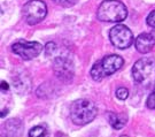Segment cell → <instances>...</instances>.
Instances as JSON below:
<instances>
[{"label": "cell", "instance_id": "6da1fadb", "mask_svg": "<svg viewBox=\"0 0 155 137\" xmlns=\"http://www.w3.org/2000/svg\"><path fill=\"white\" fill-rule=\"evenodd\" d=\"M133 80L145 89L155 87V59L143 58L134 62L132 67Z\"/></svg>", "mask_w": 155, "mask_h": 137}, {"label": "cell", "instance_id": "7a4b0ae2", "mask_svg": "<svg viewBox=\"0 0 155 137\" xmlns=\"http://www.w3.org/2000/svg\"><path fill=\"white\" fill-rule=\"evenodd\" d=\"M98 114V108L94 103L87 99H77L70 106V118L78 126H85L94 120Z\"/></svg>", "mask_w": 155, "mask_h": 137}, {"label": "cell", "instance_id": "3957f363", "mask_svg": "<svg viewBox=\"0 0 155 137\" xmlns=\"http://www.w3.org/2000/svg\"><path fill=\"white\" fill-rule=\"evenodd\" d=\"M97 16L104 22H122L127 19V9L118 0H105L100 4Z\"/></svg>", "mask_w": 155, "mask_h": 137}, {"label": "cell", "instance_id": "277c9868", "mask_svg": "<svg viewBox=\"0 0 155 137\" xmlns=\"http://www.w3.org/2000/svg\"><path fill=\"white\" fill-rule=\"evenodd\" d=\"M123 63H124V60L120 55H106L105 58L100 59L93 65L92 69H91V76L94 81H100V80L114 74L118 69H121Z\"/></svg>", "mask_w": 155, "mask_h": 137}, {"label": "cell", "instance_id": "5b68a950", "mask_svg": "<svg viewBox=\"0 0 155 137\" xmlns=\"http://www.w3.org/2000/svg\"><path fill=\"white\" fill-rule=\"evenodd\" d=\"M23 17L30 26L41 22L47 15V6L41 0H30L22 8Z\"/></svg>", "mask_w": 155, "mask_h": 137}, {"label": "cell", "instance_id": "8992f818", "mask_svg": "<svg viewBox=\"0 0 155 137\" xmlns=\"http://www.w3.org/2000/svg\"><path fill=\"white\" fill-rule=\"evenodd\" d=\"M109 38L111 44L120 50L127 49L133 43V35L131 30L123 24H117L111 28L109 31Z\"/></svg>", "mask_w": 155, "mask_h": 137}, {"label": "cell", "instance_id": "52a82bcc", "mask_svg": "<svg viewBox=\"0 0 155 137\" xmlns=\"http://www.w3.org/2000/svg\"><path fill=\"white\" fill-rule=\"evenodd\" d=\"M12 51L15 54L20 55L23 60H31L38 57L43 51V46L38 42H27V40H18L12 46Z\"/></svg>", "mask_w": 155, "mask_h": 137}, {"label": "cell", "instance_id": "ba28073f", "mask_svg": "<svg viewBox=\"0 0 155 137\" xmlns=\"http://www.w3.org/2000/svg\"><path fill=\"white\" fill-rule=\"evenodd\" d=\"M53 70L61 81L68 82L74 77V74H75L74 62L68 57L59 55L53 61Z\"/></svg>", "mask_w": 155, "mask_h": 137}, {"label": "cell", "instance_id": "9c48e42d", "mask_svg": "<svg viewBox=\"0 0 155 137\" xmlns=\"http://www.w3.org/2000/svg\"><path fill=\"white\" fill-rule=\"evenodd\" d=\"M136 49L140 53H148L155 46V33H144L136 38Z\"/></svg>", "mask_w": 155, "mask_h": 137}, {"label": "cell", "instance_id": "30bf717a", "mask_svg": "<svg viewBox=\"0 0 155 137\" xmlns=\"http://www.w3.org/2000/svg\"><path fill=\"white\" fill-rule=\"evenodd\" d=\"M108 118V121L110 123V126L115 129V130H118V129H122L123 127L125 126L127 123V116L124 114H117V113H108L107 115Z\"/></svg>", "mask_w": 155, "mask_h": 137}, {"label": "cell", "instance_id": "8fae6325", "mask_svg": "<svg viewBox=\"0 0 155 137\" xmlns=\"http://www.w3.org/2000/svg\"><path fill=\"white\" fill-rule=\"evenodd\" d=\"M47 136H48V132L43 126L33 127L28 134V137H47Z\"/></svg>", "mask_w": 155, "mask_h": 137}, {"label": "cell", "instance_id": "7c38bea8", "mask_svg": "<svg viewBox=\"0 0 155 137\" xmlns=\"http://www.w3.org/2000/svg\"><path fill=\"white\" fill-rule=\"evenodd\" d=\"M116 97L120 100H125L129 97V90L127 88H118L116 90Z\"/></svg>", "mask_w": 155, "mask_h": 137}, {"label": "cell", "instance_id": "4fadbf2b", "mask_svg": "<svg viewBox=\"0 0 155 137\" xmlns=\"http://www.w3.org/2000/svg\"><path fill=\"white\" fill-rule=\"evenodd\" d=\"M58 5L62 6V7H71L74 6L78 0H53Z\"/></svg>", "mask_w": 155, "mask_h": 137}, {"label": "cell", "instance_id": "5bb4252c", "mask_svg": "<svg viewBox=\"0 0 155 137\" xmlns=\"http://www.w3.org/2000/svg\"><path fill=\"white\" fill-rule=\"evenodd\" d=\"M147 106L150 110H155V91L150 93L147 98Z\"/></svg>", "mask_w": 155, "mask_h": 137}, {"label": "cell", "instance_id": "9a60e30c", "mask_svg": "<svg viewBox=\"0 0 155 137\" xmlns=\"http://www.w3.org/2000/svg\"><path fill=\"white\" fill-rule=\"evenodd\" d=\"M147 24L150 28H155V9L150 13V15L147 16Z\"/></svg>", "mask_w": 155, "mask_h": 137}, {"label": "cell", "instance_id": "2e32d148", "mask_svg": "<svg viewBox=\"0 0 155 137\" xmlns=\"http://www.w3.org/2000/svg\"><path fill=\"white\" fill-rule=\"evenodd\" d=\"M1 87H2V88L5 89V90H7V89H8V85H7V83H6L5 81H4V82L1 83Z\"/></svg>", "mask_w": 155, "mask_h": 137}, {"label": "cell", "instance_id": "e0dca14e", "mask_svg": "<svg viewBox=\"0 0 155 137\" xmlns=\"http://www.w3.org/2000/svg\"><path fill=\"white\" fill-rule=\"evenodd\" d=\"M122 137H127V136H122Z\"/></svg>", "mask_w": 155, "mask_h": 137}]
</instances>
